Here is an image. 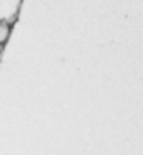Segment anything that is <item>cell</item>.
<instances>
[{
    "mask_svg": "<svg viewBox=\"0 0 143 155\" xmlns=\"http://www.w3.org/2000/svg\"><path fill=\"white\" fill-rule=\"evenodd\" d=\"M2 52H4V46H0V58H2Z\"/></svg>",
    "mask_w": 143,
    "mask_h": 155,
    "instance_id": "cell-3",
    "label": "cell"
},
{
    "mask_svg": "<svg viewBox=\"0 0 143 155\" xmlns=\"http://www.w3.org/2000/svg\"><path fill=\"white\" fill-rule=\"evenodd\" d=\"M10 32H12L10 24L0 20V46H5V42H7L8 37H10Z\"/></svg>",
    "mask_w": 143,
    "mask_h": 155,
    "instance_id": "cell-2",
    "label": "cell"
},
{
    "mask_svg": "<svg viewBox=\"0 0 143 155\" xmlns=\"http://www.w3.org/2000/svg\"><path fill=\"white\" fill-rule=\"evenodd\" d=\"M22 4L24 0H0V20L14 25L19 19Z\"/></svg>",
    "mask_w": 143,
    "mask_h": 155,
    "instance_id": "cell-1",
    "label": "cell"
}]
</instances>
